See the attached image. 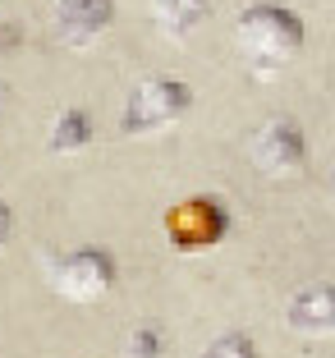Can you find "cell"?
<instances>
[{
  "instance_id": "3",
  "label": "cell",
  "mask_w": 335,
  "mask_h": 358,
  "mask_svg": "<svg viewBox=\"0 0 335 358\" xmlns=\"http://www.w3.org/2000/svg\"><path fill=\"white\" fill-rule=\"evenodd\" d=\"M230 211L225 202L211 198V193H198V198H184L166 211V239L175 253H211L225 234H230Z\"/></svg>"
},
{
  "instance_id": "5",
  "label": "cell",
  "mask_w": 335,
  "mask_h": 358,
  "mask_svg": "<svg viewBox=\"0 0 335 358\" xmlns=\"http://www.w3.org/2000/svg\"><path fill=\"white\" fill-rule=\"evenodd\" d=\"M252 166L271 179H294L308 166V138L299 129V120L271 115L257 134H252Z\"/></svg>"
},
{
  "instance_id": "8",
  "label": "cell",
  "mask_w": 335,
  "mask_h": 358,
  "mask_svg": "<svg viewBox=\"0 0 335 358\" xmlns=\"http://www.w3.org/2000/svg\"><path fill=\"white\" fill-rule=\"evenodd\" d=\"M207 14H211V0H152V23L175 42H184Z\"/></svg>"
},
{
  "instance_id": "4",
  "label": "cell",
  "mask_w": 335,
  "mask_h": 358,
  "mask_svg": "<svg viewBox=\"0 0 335 358\" xmlns=\"http://www.w3.org/2000/svg\"><path fill=\"white\" fill-rule=\"evenodd\" d=\"M51 289L73 303H97L115 289V257L106 248H73L51 262Z\"/></svg>"
},
{
  "instance_id": "10",
  "label": "cell",
  "mask_w": 335,
  "mask_h": 358,
  "mask_svg": "<svg viewBox=\"0 0 335 358\" xmlns=\"http://www.w3.org/2000/svg\"><path fill=\"white\" fill-rule=\"evenodd\" d=\"M202 358H257V345L243 331H225V336H216L202 349Z\"/></svg>"
},
{
  "instance_id": "2",
  "label": "cell",
  "mask_w": 335,
  "mask_h": 358,
  "mask_svg": "<svg viewBox=\"0 0 335 358\" xmlns=\"http://www.w3.org/2000/svg\"><path fill=\"white\" fill-rule=\"evenodd\" d=\"M193 106V87L184 78H143L134 92L124 96V110H120V134L124 138H143L170 129L175 120L189 115Z\"/></svg>"
},
{
  "instance_id": "13",
  "label": "cell",
  "mask_w": 335,
  "mask_h": 358,
  "mask_svg": "<svg viewBox=\"0 0 335 358\" xmlns=\"http://www.w3.org/2000/svg\"><path fill=\"white\" fill-rule=\"evenodd\" d=\"M5 101H10V87L0 83V115H5Z\"/></svg>"
},
{
  "instance_id": "7",
  "label": "cell",
  "mask_w": 335,
  "mask_h": 358,
  "mask_svg": "<svg viewBox=\"0 0 335 358\" xmlns=\"http://www.w3.org/2000/svg\"><path fill=\"white\" fill-rule=\"evenodd\" d=\"M285 322H290V331H304V336H326V331H335V285H308V289H299V294L290 299V308H285Z\"/></svg>"
},
{
  "instance_id": "12",
  "label": "cell",
  "mask_w": 335,
  "mask_h": 358,
  "mask_svg": "<svg viewBox=\"0 0 335 358\" xmlns=\"http://www.w3.org/2000/svg\"><path fill=\"white\" fill-rule=\"evenodd\" d=\"M10 234H14V211H10V202H0V253H5Z\"/></svg>"
},
{
  "instance_id": "9",
  "label": "cell",
  "mask_w": 335,
  "mask_h": 358,
  "mask_svg": "<svg viewBox=\"0 0 335 358\" xmlns=\"http://www.w3.org/2000/svg\"><path fill=\"white\" fill-rule=\"evenodd\" d=\"M87 143H92V115H87L83 106H64L60 115H55V124H51L46 148H51L55 157H64V152H83Z\"/></svg>"
},
{
  "instance_id": "11",
  "label": "cell",
  "mask_w": 335,
  "mask_h": 358,
  "mask_svg": "<svg viewBox=\"0 0 335 358\" xmlns=\"http://www.w3.org/2000/svg\"><path fill=\"white\" fill-rule=\"evenodd\" d=\"M161 349H166V336L157 327H134L124 340V358H161Z\"/></svg>"
},
{
  "instance_id": "1",
  "label": "cell",
  "mask_w": 335,
  "mask_h": 358,
  "mask_svg": "<svg viewBox=\"0 0 335 358\" xmlns=\"http://www.w3.org/2000/svg\"><path fill=\"white\" fill-rule=\"evenodd\" d=\"M234 37H239L243 60H248L257 74H280L285 64L299 60V51H304V42H308V28L290 5L257 0V5H248V10L239 14Z\"/></svg>"
},
{
  "instance_id": "6",
  "label": "cell",
  "mask_w": 335,
  "mask_h": 358,
  "mask_svg": "<svg viewBox=\"0 0 335 358\" xmlns=\"http://www.w3.org/2000/svg\"><path fill=\"white\" fill-rule=\"evenodd\" d=\"M111 19H115V0H55V32L73 51L92 46L111 28Z\"/></svg>"
}]
</instances>
